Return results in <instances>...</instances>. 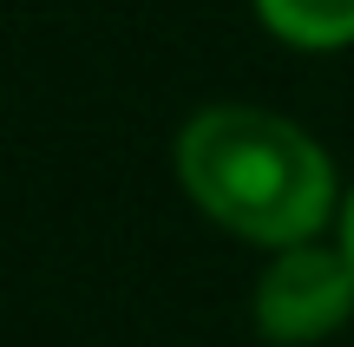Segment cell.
Masks as SVG:
<instances>
[{"label":"cell","mask_w":354,"mask_h":347,"mask_svg":"<svg viewBox=\"0 0 354 347\" xmlns=\"http://www.w3.org/2000/svg\"><path fill=\"white\" fill-rule=\"evenodd\" d=\"M342 256L354 262V204H348V249H342Z\"/></svg>","instance_id":"4"},{"label":"cell","mask_w":354,"mask_h":347,"mask_svg":"<svg viewBox=\"0 0 354 347\" xmlns=\"http://www.w3.org/2000/svg\"><path fill=\"white\" fill-rule=\"evenodd\" d=\"M177 177L223 230L302 249L335 204L328 157L308 131L256 105H210L177 131Z\"/></svg>","instance_id":"1"},{"label":"cell","mask_w":354,"mask_h":347,"mask_svg":"<svg viewBox=\"0 0 354 347\" xmlns=\"http://www.w3.org/2000/svg\"><path fill=\"white\" fill-rule=\"evenodd\" d=\"M348 308H354V262L335 256V249H308V243L282 249L276 269L256 288V321L282 347L322 341L335 321H348Z\"/></svg>","instance_id":"2"},{"label":"cell","mask_w":354,"mask_h":347,"mask_svg":"<svg viewBox=\"0 0 354 347\" xmlns=\"http://www.w3.org/2000/svg\"><path fill=\"white\" fill-rule=\"evenodd\" d=\"M256 7L295 46H348L354 39V0H256Z\"/></svg>","instance_id":"3"}]
</instances>
